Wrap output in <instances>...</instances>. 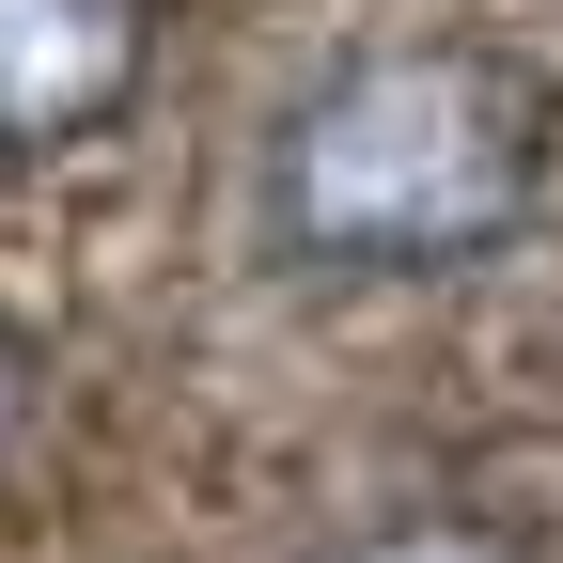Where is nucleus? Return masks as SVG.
<instances>
[{"label": "nucleus", "instance_id": "1", "mask_svg": "<svg viewBox=\"0 0 563 563\" xmlns=\"http://www.w3.org/2000/svg\"><path fill=\"white\" fill-rule=\"evenodd\" d=\"M548 203V110L501 47L470 32H391L313 63L266 110L251 157V220L282 266L313 282H454L501 266Z\"/></svg>", "mask_w": 563, "mask_h": 563}, {"label": "nucleus", "instance_id": "2", "mask_svg": "<svg viewBox=\"0 0 563 563\" xmlns=\"http://www.w3.org/2000/svg\"><path fill=\"white\" fill-rule=\"evenodd\" d=\"M157 79V0H0V157H79Z\"/></svg>", "mask_w": 563, "mask_h": 563}, {"label": "nucleus", "instance_id": "3", "mask_svg": "<svg viewBox=\"0 0 563 563\" xmlns=\"http://www.w3.org/2000/svg\"><path fill=\"white\" fill-rule=\"evenodd\" d=\"M313 563H532L501 517H470V501H391V517H361V532H329Z\"/></svg>", "mask_w": 563, "mask_h": 563}, {"label": "nucleus", "instance_id": "4", "mask_svg": "<svg viewBox=\"0 0 563 563\" xmlns=\"http://www.w3.org/2000/svg\"><path fill=\"white\" fill-rule=\"evenodd\" d=\"M32 407H47V361H32V344H16V329H0V454H16V439H32Z\"/></svg>", "mask_w": 563, "mask_h": 563}]
</instances>
